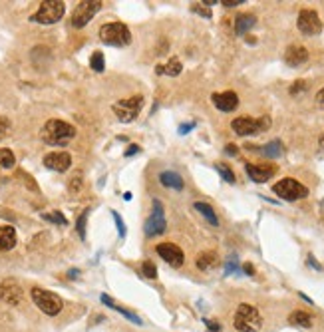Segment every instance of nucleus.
<instances>
[{
    "label": "nucleus",
    "mask_w": 324,
    "mask_h": 332,
    "mask_svg": "<svg viewBox=\"0 0 324 332\" xmlns=\"http://www.w3.org/2000/svg\"><path fill=\"white\" fill-rule=\"evenodd\" d=\"M221 4H223V6H227V8H233V6H239V4H245V0H223Z\"/></svg>",
    "instance_id": "obj_42"
},
{
    "label": "nucleus",
    "mask_w": 324,
    "mask_h": 332,
    "mask_svg": "<svg viewBox=\"0 0 324 332\" xmlns=\"http://www.w3.org/2000/svg\"><path fill=\"white\" fill-rule=\"evenodd\" d=\"M78 275H80V271H78V269H72V271L68 273L70 279H78Z\"/></svg>",
    "instance_id": "obj_46"
},
{
    "label": "nucleus",
    "mask_w": 324,
    "mask_h": 332,
    "mask_svg": "<svg viewBox=\"0 0 324 332\" xmlns=\"http://www.w3.org/2000/svg\"><path fill=\"white\" fill-rule=\"evenodd\" d=\"M304 90H306V82H304V80H297V82L290 86L288 92H290V95H297V94H301V92H304Z\"/></svg>",
    "instance_id": "obj_35"
},
{
    "label": "nucleus",
    "mask_w": 324,
    "mask_h": 332,
    "mask_svg": "<svg viewBox=\"0 0 324 332\" xmlns=\"http://www.w3.org/2000/svg\"><path fill=\"white\" fill-rule=\"evenodd\" d=\"M225 151H227V153H229V155H237V153H239V149H237V145H235V143H229V145H227V149H225Z\"/></svg>",
    "instance_id": "obj_44"
},
{
    "label": "nucleus",
    "mask_w": 324,
    "mask_h": 332,
    "mask_svg": "<svg viewBox=\"0 0 324 332\" xmlns=\"http://www.w3.org/2000/svg\"><path fill=\"white\" fill-rule=\"evenodd\" d=\"M80 187H82V173H76V177H72V181H70L68 189L72 193H78Z\"/></svg>",
    "instance_id": "obj_34"
},
{
    "label": "nucleus",
    "mask_w": 324,
    "mask_h": 332,
    "mask_svg": "<svg viewBox=\"0 0 324 332\" xmlns=\"http://www.w3.org/2000/svg\"><path fill=\"white\" fill-rule=\"evenodd\" d=\"M255 24H256L255 14H239L235 18V32H237V36H245Z\"/></svg>",
    "instance_id": "obj_20"
},
{
    "label": "nucleus",
    "mask_w": 324,
    "mask_h": 332,
    "mask_svg": "<svg viewBox=\"0 0 324 332\" xmlns=\"http://www.w3.org/2000/svg\"><path fill=\"white\" fill-rule=\"evenodd\" d=\"M112 217H114V221H116V227H117V235L123 239L125 237V223H123V219L116 213V211H112Z\"/></svg>",
    "instance_id": "obj_33"
},
{
    "label": "nucleus",
    "mask_w": 324,
    "mask_h": 332,
    "mask_svg": "<svg viewBox=\"0 0 324 332\" xmlns=\"http://www.w3.org/2000/svg\"><path fill=\"white\" fill-rule=\"evenodd\" d=\"M193 127H195V121L183 123V125H179V134H181V136H185V134H189V129H193Z\"/></svg>",
    "instance_id": "obj_39"
},
{
    "label": "nucleus",
    "mask_w": 324,
    "mask_h": 332,
    "mask_svg": "<svg viewBox=\"0 0 324 332\" xmlns=\"http://www.w3.org/2000/svg\"><path fill=\"white\" fill-rule=\"evenodd\" d=\"M123 199H125V201H129V199H132V193H129V191H127V193H123Z\"/></svg>",
    "instance_id": "obj_49"
},
{
    "label": "nucleus",
    "mask_w": 324,
    "mask_h": 332,
    "mask_svg": "<svg viewBox=\"0 0 324 332\" xmlns=\"http://www.w3.org/2000/svg\"><path fill=\"white\" fill-rule=\"evenodd\" d=\"M16 163V157L10 149H0V169H10Z\"/></svg>",
    "instance_id": "obj_26"
},
{
    "label": "nucleus",
    "mask_w": 324,
    "mask_h": 332,
    "mask_svg": "<svg viewBox=\"0 0 324 332\" xmlns=\"http://www.w3.org/2000/svg\"><path fill=\"white\" fill-rule=\"evenodd\" d=\"M265 157H271V159H277L282 155V142L280 140H275V142L267 143V145H263L261 149H258Z\"/></svg>",
    "instance_id": "obj_23"
},
{
    "label": "nucleus",
    "mask_w": 324,
    "mask_h": 332,
    "mask_svg": "<svg viewBox=\"0 0 324 332\" xmlns=\"http://www.w3.org/2000/svg\"><path fill=\"white\" fill-rule=\"evenodd\" d=\"M197 269L199 271H213L217 264H219V257H217V253H213V251H205V253H201L199 257H197Z\"/></svg>",
    "instance_id": "obj_22"
},
{
    "label": "nucleus",
    "mask_w": 324,
    "mask_h": 332,
    "mask_svg": "<svg viewBox=\"0 0 324 332\" xmlns=\"http://www.w3.org/2000/svg\"><path fill=\"white\" fill-rule=\"evenodd\" d=\"M195 209L203 215V217L207 219L213 227H217V225H219V219H217V215H215V211H213V207H211V205L203 203V201H197V203H195Z\"/></svg>",
    "instance_id": "obj_25"
},
{
    "label": "nucleus",
    "mask_w": 324,
    "mask_h": 332,
    "mask_svg": "<svg viewBox=\"0 0 324 332\" xmlns=\"http://www.w3.org/2000/svg\"><path fill=\"white\" fill-rule=\"evenodd\" d=\"M159 181H161L163 187H169V189H175V191L183 189V179L175 171H163L161 175H159Z\"/></svg>",
    "instance_id": "obj_21"
},
{
    "label": "nucleus",
    "mask_w": 324,
    "mask_h": 332,
    "mask_svg": "<svg viewBox=\"0 0 324 332\" xmlns=\"http://www.w3.org/2000/svg\"><path fill=\"white\" fill-rule=\"evenodd\" d=\"M308 264H310V267H312V269H316V271H322V267H320V264H318V262L314 261V257H312V255H310V257H308Z\"/></svg>",
    "instance_id": "obj_45"
},
{
    "label": "nucleus",
    "mask_w": 324,
    "mask_h": 332,
    "mask_svg": "<svg viewBox=\"0 0 324 332\" xmlns=\"http://www.w3.org/2000/svg\"><path fill=\"white\" fill-rule=\"evenodd\" d=\"M157 255L161 257L163 261L167 262L169 267H175V269H179V267H183V262H185V257H183V251L175 245V243H159L157 245Z\"/></svg>",
    "instance_id": "obj_12"
},
{
    "label": "nucleus",
    "mask_w": 324,
    "mask_h": 332,
    "mask_svg": "<svg viewBox=\"0 0 324 332\" xmlns=\"http://www.w3.org/2000/svg\"><path fill=\"white\" fill-rule=\"evenodd\" d=\"M16 245V231L10 225L0 227V251H10Z\"/></svg>",
    "instance_id": "obj_19"
},
{
    "label": "nucleus",
    "mask_w": 324,
    "mask_h": 332,
    "mask_svg": "<svg viewBox=\"0 0 324 332\" xmlns=\"http://www.w3.org/2000/svg\"><path fill=\"white\" fill-rule=\"evenodd\" d=\"M215 167H217L219 175H221V177H223L227 183H235V181H237V179H235V173L231 171V167H227L225 163H217Z\"/></svg>",
    "instance_id": "obj_30"
},
{
    "label": "nucleus",
    "mask_w": 324,
    "mask_h": 332,
    "mask_svg": "<svg viewBox=\"0 0 324 332\" xmlns=\"http://www.w3.org/2000/svg\"><path fill=\"white\" fill-rule=\"evenodd\" d=\"M139 151H141V147L136 145V143H132V145H129V149L125 151V157H132V155H136V153H139Z\"/></svg>",
    "instance_id": "obj_41"
},
{
    "label": "nucleus",
    "mask_w": 324,
    "mask_h": 332,
    "mask_svg": "<svg viewBox=\"0 0 324 332\" xmlns=\"http://www.w3.org/2000/svg\"><path fill=\"white\" fill-rule=\"evenodd\" d=\"M288 320H290L293 324H297V326H302V328H310V326H312V316H310L308 312H304V310H295V312L288 316Z\"/></svg>",
    "instance_id": "obj_24"
},
{
    "label": "nucleus",
    "mask_w": 324,
    "mask_h": 332,
    "mask_svg": "<svg viewBox=\"0 0 324 332\" xmlns=\"http://www.w3.org/2000/svg\"><path fill=\"white\" fill-rule=\"evenodd\" d=\"M193 12H197V14H201V16H205V18H211V12H209L207 8H201V6H193Z\"/></svg>",
    "instance_id": "obj_40"
},
{
    "label": "nucleus",
    "mask_w": 324,
    "mask_h": 332,
    "mask_svg": "<svg viewBox=\"0 0 324 332\" xmlns=\"http://www.w3.org/2000/svg\"><path fill=\"white\" fill-rule=\"evenodd\" d=\"M316 102H318V104H324V88L316 94Z\"/></svg>",
    "instance_id": "obj_47"
},
{
    "label": "nucleus",
    "mask_w": 324,
    "mask_h": 332,
    "mask_svg": "<svg viewBox=\"0 0 324 332\" xmlns=\"http://www.w3.org/2000/svg\"><path fill=\"white\" fill-rule=\"evenodd\" d=\"M64 12L66 4L62 0H44L40 2V8L30 16V20L38 24H54L64 16Z\"/></svg>",
    "instance_id": "obj_5"
},
{
    "label": "nucleus",
    "mask_w": 324,
    "mask_h": 332,
    "mask_svg": "<svg viewBox=\"0 0 324 332\" xmlns=\"http://www.w3.org/2000/svg\"><path fill=\"white\" fill-rule=\"evenodd\" d=\"M165 229H167V221H165V215H163V205L161 201L155 199L153 201V215L145 221L143 231H145L147 237H155V235L165 233Z\"/></svg>",
    "instance_id": "obj_11"
},
{
    "label": "nucleus",
    "mask_w": 324,
    "mask_h": 332,
    "mask_svg": "<svg viewBox=\"0 0 324 332\" xmlns=\"http://www.w3.org/2000/svg\"><path fill=\"white\" fill-rule=\"evenodd\" d=\"M233 324L239 332H258L263 326V316L253 305H239L233 316Z\"/></svg>",
    "instance_id": "obj_2"
},
{
    "label": "nucleus",
    "mask_w": 324,
    "mask_h": 332,
    "mask_svg": "<svg viewBox=\"0 0 324 332\" xmlns=\"http://www.w3.org/2000/svg\"><path fill=\"white\" fill-rule=\"evenodd\" d=\"M100 298H102V303H104L106 307H110V309H114L116 312H119L121 316L129 318V320H132L134 324H143V322H141V318H139L138 314H134L132 310H127V309H123V307H119V305H117V303L114 301V298H112V296H108V294H102Z\"/></svg>",
    "instance_id": "obj_18"
},
{
    "label": "nucleus",
    "mask_w": 324,
    "mask_h": 332,
    "mask_svg": "<svg viewBox=\"0 0 324 332\" xmlns=\"http://www.w3.org/2000/svg\"><path fill=\"white\" fill-rule=\"evenodd\" d=\"M8 127H10V123H8V119H6V118H2V116H0V140H2V138H4L6 134H8Z\"/></svg>",
    "instance_id": "obj_37"
},
{
    "label": "nucleus",
    "mask_w": 324,
    "mask_h": 332,
    "mask_svg": "<svg viewBox=\"0 0 324 332\" xmlns=\"http://www.w3.org/2000/svg\"><path fill=\"white\" fill-rule=\"evenodd\" d=\"M163 70L167 76H179L181 70H183V66H181V62L177 60V58H171L169 62H167V66H163Z\"/></svg>",
    "instance_id": "obj_28"
},
{
    "label": "nucleus",
    "mask_w": 324,
    "mask_h": 332,
    "mask_svg": "<svg viewBox=\"0 0 324 332\" xmlns=\"http://www.w3.org/2000/svg\"><path fill=\"white\" fill-rule=\"evenodd\" d=\"M243 271H245L249 277H253V275H255V267H253L251 262H245V264H243Z\"/></svg>",
    "instance_id": "obj_43"
},
{
    "label": "nucleus",
    "mask_w": 324,
    "mask_h": 332,
    "mask_svg": "<svg viewBox=\"0 0 324 332\" xmlns=\"http://www.w3.org/2000/svg\"><path fill=\"white\" fill-rule=\"evenodd\" d=\"M320 147H322V149H324V134H322V136H320Z\"/></svg>",
    "instance_id": "obj_50"
},
{
    "label": "nucleus",
    "mask_w": 324,
    "mask_h": 332,
    "mask_svg": "<svg viewBox=\"0 0 324 332\" xmlns=\"http://www.w3.org/2000/svg\"><path fill=\"white\" fill-rule=\"evenodd\" d=\"M203 4H207V6H213V4H217L215 0H203Z\"/></svg>",
    "instance_id": "obj_48"
},
{
    "label": "nucleus",
    "mask_w": 324,
    "mask_h": 332,
    "mask_svg": "<svg viewBox=\"0 0 324 332\" xmlns=\"http://www.w3.org/2000/svg\"><path fill=\"white\" fill-rule=\"evenodd\" d=\"M308 60V50L304 46H299V44H293V46L286 48V52H284V62L288 64V66H293V68H297V66H301Z\"/></svg>",
    "instance_id": "obj_17"
},
{
    "label": "nucleus",
    "mask_w": 324,
    "mask_h": 332,
    "mask_svg": "<svg viewBox=\"0 0 324 332\" xmlns=\"http://www.w3.org/2000/svg\"><path fill=\"white\" fill-rule=\"evenodd\" d=\"M30 296H32L34 305L42 310L44 314H48V316H56V314H60L62 309H64V301L56 292H50V290L34 286L30 290Z\"/></svg>",
    "instance_id": "obj_4"
},
{
    "label": "nucleus",
    "mask_w": 324,
    "mask_h": 332,
    "mask_svg": "<svg viewBox=\"0 0 324 332\" xmlns=\"http://www.w3.org/2000/svg\"><path fill=\"white\" fill-rule=\"evenodd\" d=\"M46 221H50V223H58V225H68V221H66V217L60 213V211H52V213H46L42 215Z\"/></svg>",
    "instance_id": "obj_32"
},
{
    "label": "nucleus",
    "mask_w": 324,
    "mask_h": 332,
    "mask_svg": "<svg viewBox=\"0 0 324 332\" xmlns=\"http://www.w3.org/2000/svg\"><path fill=\"white\" fill-rule=\"evenodd\" d=\"M141 273H143V277H147V279H155V277H157V269H155V264L151 261H143V264H141Z\"/></svg>",
    "instance_id": "obj_31"
},
{
    "label": "nucleus",
    "mask_w": 324,
    "mask_h": 332,
    "mask_svg": "<svg viewBox=\"0 0 324 332\" xmlns=\"http://www.w3.org/2000/svg\"><path fill=\"white\" fill-rule=\"evenodd\" d=\"M225 273H227V275L239 273V264H237V259H235V257H231V259L227 261V264H225Z\"/></svg>",
    "instance_id": "obj_36"
},
{
    "label": "nucleus",
    "mask_w": 324,
    "mask_h": 332,
    "mask_svg": "<svg viewBox=\"0 0 324 332\" xmlns=\"http://www.w3.org/2000/svg\"><path fill=\"white\" fill-rule=\"evenodd\" d=\"M88 215H90V209H84V213L78 217V223H76V231L80 239H86V221H88Z\"/></svg>",
    "instance_id": "obj_29"
},
{
    "label": "nucleus",
    "mask_w": 324,
    "mask_h": 332,
    "mask_svg": "<svg viewBox=\"0 0 324 332\" xmlns=\"http://www.w3.org/2000/svg\"><path fill=\"white\" fill-rule=\"evenodd\" d=\"M273 191L277 193L280 199H284V201H299V199H304L308 195V189L302 185L301 181H297L293 177L280 179L278 183L273 185Z\"/></svg>",
    "instance_id": "obj_8"
},
{
    "label": "nucleus",
    "mask_w": 324,
    "mask_h": 332,
    "mask_svg": "<svg viewBox=\"0 0 324 332\" xmlns=\"http://www.w3.org/2000/svg\"><path fill=\"white\" fill-rule=\"evenodd\" d=\"M143 95H132L127 99H121V102H116L112 108H114V114L117 116V119L121 123H132L134 119L139 116L141 108H143Z\"/></svg>",
    "instance_id": "obj_7"
},
{
    "label": "nucleus",
    "mask_w": 324,
    "mask_h": 332,
    "mask_svg": "<svg viewBox=\"0 0 324 332\" xmlns=\"http://www.w3.org/2000/svg\"><path fill=\"white\" fill-rule=\"evenodd\" d=\"M100 8H102L100 0H84V2H80L76 6L74 14H72V26L74 28H84L100 12Z\"/></svg>",
    "instance_id": "obj_9"
},
{
    "label": "nucleus",
    "mask_w": 324,
    "mask_h": 332,
    "mask_svg": "<svg viewBox=\"0 0 324 332\" xmlns=\"http://www.w3.org/2000/svg\"><path fill=\"white\" fill-rule=\"evenodd\" d=\"M297 26L302 34L306 36H316L322 32V22H320V16L316 10H310V8H304L299 14V20H297Z\"/></svg>",
    "instance_id": "obj_10"
},
{
    "label": "nucleus",
    "mask_w": 324,
    "mask_h": 332,
    "mask_svg": "<svg viewBox=\"0 0 324 332\" xmlns=\"http://www.w3.org/2000/svg\"><path fill=\"white\" fill-rule=\"evenodd\" d=\"M245 171L247 175L255 181V183H265L269 181L275 173H277V167L275 165H255V163H247L245 165Z\"/></svg>",
    "instance_id": "obj_16"
},
{
    "label": "nucleus",
    "mask_w": 324,
    "mask_h": 332,
    "mask_svg": "<svg viewBox=\"0 0 324 332\" xmlns=\"http://www.w3.org/2000/svg\"><path fill=\"white\" fill-rule=\"evenodd\" d=\"M90 68L93 72H104L106 70V60H104V54L102 52H93L92 58H90Z\"/></svg>",
    "instance_id": "obj_27"
},
{
    "label": "nucleus",
    "mask_w": 324,
    "mask_h": 332,
    "mask_svg": "<svg viewBox=\"0 0 324 332\" xmlns=\"http://www.w3.org/2000/svg\"><path fill=\"white\" fill-rule=\"evenodd\" d=\"M44 165L52 171H58V173H64L68 171L72 165V155L66 151H52L44 157Z\"/></svg>",
    "instance_id": "obj_14"
},
{
    "label": "nucleus",
    "mask_w": 324,
    "mask_h": 332,
    "mask_svg": "<svg viewBox=\"0 0 324 332\" xmlns=\"http://www.w3.org/2000/svg\"><path fill=\"white\" fill-rule=\"evenodd\" d=\"M40 136H42V142L48 143V145H66L68 142L74 140L76 129H74V125H70L68 121L50 119V121L44 123Z\"/></svg>",
    "instance_id": "obj_1"
},
{
    "label": "nucleus",
    "mask_w": 324,
    "mask_h": 332,
    "mask_svg": "<svg viewBox=\"0 0 324 332\" xmlns=\"http://www.w3.org/2000/svg\"><path fill=\"white\" fill-rule=\"evenodd\" d=\"M233 131L237 136H256L261 131H267L271 127V118L269 116H263V118H247V116H241V118H235L231 121Z\"/></svg>",
    "instance_id": "obj_6"
},
{
    "label": "nucleus",
    "mask_w": 324,
    "mask_h": 332,
    "mask_svg": "<svg viewBox=\"0 0 324 332\" xmlns=\"http://www.w3.org/2000/svg\"><path fill=\"white\" fill-rule=\"evenodd\" d=\"M203 322H205V326H207L211 332H221V324H217L215 320H207V318H205Z\"/></svg>",
    "instance_id": "obj_38"
},
{
    "label": "nucleus",
    "mask_w": 324,
    "mask_h": 332,
    "mask_svg": "<svg viewBox=\"0 0 324 332\" xmlns=\"http://www.w3.org/2000/svg\"><path fill=\"white\" fill-rule=\"evenodd\" d=\"M0 301L10 305V307H16L22 303V286L18 285L14 279H4L0 283Z\"/></svg>",
    "instance_id": "obj_13"
},
{
    "label": "nucleus",
    "mask_w": 324,
    "mask_h": 332,
    "mask_svg": "<svg viewBox=\"0 0 324 332\" xmlns=\"http://www.w3.org/2000/svg\"><path fill=\"white\" fill-rule=\"evenodd\" d=\"M211 99H213V106H215L217 110L225 112V114L235 112V110H237V106H239V95L235 94V92H221V94H213V95H211Z\"/></svg>",
    "instance_id": "obj_15"
},
{
    "label": "nucleus",
    "mask_w": 324,
    "mask_h": 332,
    "mask_svg": "<svg viewBox=\"0 0 324 332\" xmlns=\"http://www.w3.org/2000/svg\"><path fill=\"white\" fill-rule=\"evenodd\" d=\"M100 40L108 46H127L132 42V32L125 24L121 22H110V24H104L100 28Z\"/></svg>",
    "instance_id": "obj_3"
}]
</instances>
